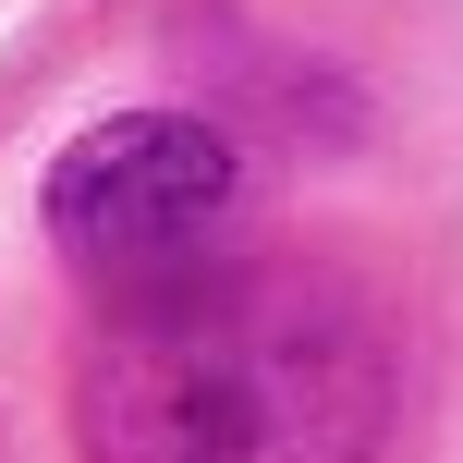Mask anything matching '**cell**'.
I'll use <instances>...</instances> for the list:
<instances>
[{"label":"cell","mask_w":463,"mask_h":463,"mask_svg":"<svg viewBox=\"0 0 463 463\" xmlns=\"http://www.w3.org/2000/svg\"><path fill=\"white\" fill-rule=\"evenodd\" d=\"M391 378L342 280L171 269L86 342V463H366Z\"/></svg>","instance_id":"cell-1"},{"label":"cell","mask_w":463,"mask_h":463,"mask_svg":"<svg viewBox=\"0 0 463 463\" xmlns=\"http://www.w3.org/2000/svg\"><path fill=\"white\" fill-rule=\"evenodd\" d=\"M232 146L208 122L184 110H122L98 122V135H73L61 159H49V244L73 256L86 280H122V293H146V280L195 269V244L232 220Z\"/></svg>","instance_id":"cell-2"}]
</instances>
